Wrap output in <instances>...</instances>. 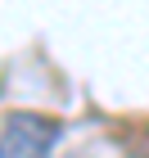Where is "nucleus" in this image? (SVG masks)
<instances>
[{
  "label": "nucleus",
  "instance_id": "obj_1",
  "mask_svg": "<svg viewBox=\"0 0 149 158\" xmlns=\"http://www.w3.org/2000/svg\"><path fill=\"white\" fill-rule=\"evenodd\" d=\"M59 122L50 113L14 109L0 122V158H50V149L59 145Z\"/></svg>",
  "mask_w": 149,
  "mask_h": 158
}]
</instances>
